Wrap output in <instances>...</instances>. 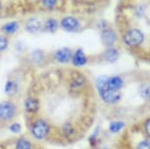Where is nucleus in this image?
<instances>
[{"instance_id": "17", "label": "nucleus", "mask_w": 150, "mask_h": 149, "mask_svg": "<svg viewBox=\"0 0 150 149\" xmlns=\"http://www.w3.org/2000/svg\"><path fill=\"white\" fill-rule=\"evenodd\" d=\"M16 90V86L15 84L11 81H8L5 86V92H7L8 94H13V92H15Z\"/></svg>"}, {"instance_id": "6", "label": "nucleus", "mask_w": 150, "mask_h": 149, "mask_svg": "<svg viewBox=\"0 0 150 149\" xmlns=\"http://www.w3.org/2000/svg\"><path fill=\"white\" fill-rule=\"evenodd\" d=\"M61 26L67 31H74L79 28V22L76 18L72 16H67L61 20Z\"/></svg>"}, {"instance_id": "13", "label": "nucleus", "mask_w": 150, "mask_h": 149, "mask_svg": "<svg viewBox=\"0 0 150 149\" xmlns=\"http://www.w3.org/2000/svg\"><path fill=\"white\" fill-rule=\"evenodd\" d=\"M39 108V102L33 98H29L25 101V109L28 112H35Z\"/></svg>"}, {"instance_id": "15", "label": "nucleus", "mask_w": 150, "mask_h": 149, "mask_svg": "<svg viewBox=\"0 0 150 149\" xmlns=\"http://www.w3.org/2000/svg\"><path fill=\"white\" fill-rule=\"evenodd\" d=\"M124 127V123L121 121H115V122H112L109 126V130L112 132V133H117L119 132L121 129Z\"/></svg>"}, {"instance_id": "20", "label": "nucleus", "mask_w": 150, "mask_h": 149, "mask_svg": "<svg viewBox=\"0 0 150 149\" xmlns=\"http://www.w3.org/2000/svg\"><path fill=\"white\" fill-rule=\"evenodd\" d=\"M9 130H10V131L12 132V133L18 134L19 132L21 131V126H20V124H18V123L12 124V125H10V127H9Z\"/></svg>"}, {"instance_id": "5", "label": "nucleus", "mask_w": 150, "mask_h": 149, "mask_svg": "<svg viewBox=\"0 0 150 149\" xmlns=\"http://www.w3.org/2000/svg\"><path fill=\"white\" fill-rule=\"evenodd\" d=\"M72 52L69 48H60L55 52V59L60 63H67L70 60H72Z\"/></svg>"}, {"instance_id": "21", "label": "nucleus", "mask_w": 150, "mask_h": 149, "mask_svg": "<svg viewBox=\"0 0 150 149\" xmlns=\"http://www.w3.org/2000/svg\"><path fill=\"white\" fill-rule=\"evenodd\" d=\"M137 149H150V141L148 140L141 141L138 144V146H137Z\"/></svg>"}, {"instance_id": "11", "label": "nucleus", "mask_w": 150, "mask_h": 149, "mask_svg": "<svg viewBox=\"0 0 150 149\" xmlns=\"http://www.w3.org/2000/svg\"><path fill=\"white\" fill-rule=\"evenodd\" d=\"M19 28V24L16 21H12V22L5 23L2 26V31L6 34H13Z\"/></svg>"}, {"instance_id": "23", "label": "nucleus", "mask_w": 150, "mask_h": 149, "mask_svg": "<svg viewBox=\"0 0 150 149\" xmlns=\"http://www.w3.org/2000/svg\"><path fill=\"white\" fill-rule=\"evenodd\" d=\"M0 12H1V3H0Z\"/></svg>"}, {"instance_id": "7", "label": "nucleus", "mask_w": 150, "mask_h": 149, "mask_svg": "<svg viewBox=\"0 0 150 149\" xmlns=\"http://www.w3.org/2000/svg\"><path fill=\"white\" fill-rule=\"evenodd\" d=\"M101 39H102V42L105 46H111V45H113V43L116 40V35L114 31H112L111 29L103 30L102 34H101Z\"/></svg>"}, {"instance_id": "12", "label": "nucleus", "mask_w": 150, "mask_h": 149, "mask_svg": "<svg viewBox=\"0 0 150 149\" xmlns=\"http://www.w3.org/2000/svg\"><path fill=\"white\" fill-rule=\"evenodd\" d=\"M118 51L114 48H109L104 52L103 58L107 62H115L118 58Z\"/></svg>"}, {"instance_id": "19", "label": "nucleus", "mask_w": 150, "mask_h": 149, "mask_svg": "<svg viewBox=\"0 0 150 149\" xmlns=\"http://www.w3.org/2000/svg\"><path fill=\"white\" fill-rule=\"evenodd\" d=\"M56 2H57V0H42L43 5L49 9L53 8V7L56 5Z\"/></svg>"}, {"instance_id": "4", "label": "nucleus", "mask_w": 150, "mask_h": 149, "mask_svg": "<svg viewBox=\"0 0 150 149\" xmlns=\"http://www.w3.org/2000/svg\"><path fill=\"white\" fill-rule=\"evenodd\" d=\"M15 115V107L10 102L0 103V120L9 121Z\"/></svg>"}, {"instance_id": "9", "label": "nucleus", "mask_w": 150, "mask_h": 149, "mask_svg": "<svg viewBox=\"0 0 150 149\" xmlns=\"http://www.w3.org/2000/svg\"><path fill=\"white\" fill-rule=\"evenodd\" d=\"M41 28V22L39 19H36V18H31L29 19L26 23V29L29 32H32L35 33L37 31H39Z\"/></svg>"}, {"instance_id": "14", "label": "nucleus", "mask_w": 150, "mask_h": 149, "mask_svg": "<svg viewBox=\"0 0 150 149\" xmlns=\"http://www.w3.org/2000/svg\"><path fill=\"white\" fill-rule=\"evenodd\" d=\"M58 27V23H57V20L56 19H53V18H50L45 22V29L49 32H54L56 31Z\"/></svg>"}, {"instance_id": "1", "label": "nucleus", "mask_w": 150, "mask_h": 149, "mask_svg": "<svg viewBox=\"0 0 150 149\" xmlns=\"http://www.w3.org/2000/svg\"><path fill=\"white\" fill-rule=\"evenodd\" d=\"M107 79L104 76L97 80V87L101 94V97L106 103H116L120 99V93L118 90L110 89L107 86Z\"/></svg>"}, {"instance_id": "3", "label": "nucleus", "mask_w": 150, "mask_h": 149, "mask_svg": "<svg viewBox=\"0 0 150 149\" xmlns=\"http://www.w3.org/2000/svg\"><path fill=\"white\" fill-rule=\"evenodd\" d=\"M48 130H49V128H48L46 122L43 121V120H37L32 125L31 132H32V135L34 138L43 139L46 137V135L48 134Z\"/></svg>"}, {"instance_id": "18", "label": "nucleus", "mask_w": 150, "mask_h": 149, "mask_svg": "<svg viewBox=\"0 0 150 149\" xmlns=\"http://www.w3.org/2000/svg\"><path fill=\"white\" fill-rule=\"evenodd\" d=\"M7 46H8V40H7V38L0 35V52L4 51L7 48Z\"/></svg>"}, {"instance_id": "10", "label": "nucleus", "mask_w": 150, "mask_h": 149, "mask_svg": "<svg viewBox=\"0 0 150 149\" xmlns=\"http://www.w3.org/2000/svg\"><path fill=\"white\" fill-rule=\"evenodd\" d=\"M123 85V81L122 79L118 76H113L111 78L107 79V86L110 89L113 90H119Z\"/></svg>"}, {"instance_id": "16", "label": "nucleus", "mask_w": 150, "mask_h": 149, "mask_svg": "<svg viewBox=\"0 0 150 149\" xmlns=\"http://www.w3.org/2000/svg\"><path fill=\"white\" fill-rule=\"evenodd\" d=\"M16 149H31V144L26 139H19L16 143Z\"/></svg>"}, {"instance_id": "22", "label": "nucleus", "mask_w": 150, "mask_h": 149, "mask_svg": "<svg viewBox=\"0 0 150 149\" xmlns=\"http://www.w3.org/2000/svg\"><path fill=\"white\" fill-rule=\"evenodd\" d=\"M145 131H146L147 135L150 136V118L147 120L146 123H145Z\"/></svg>"}, {"instance_id": "8", "label": "nucleus", "mask_w": 150, "mask_h": 149, "mask_svg": "<svg viewBox=\"0 0 150 149\" xmlns=\"http://www.w3.org/2000/svg\"><path fill=\"white\" fill-rule=\"evenodd\" d=\"M87 59L85 57V54H84L83 50L82 49H77L75 51V53L72 56V63L74 64L75 66H82L86 63Z\"/></svg>"}, {"instance_id": "2", "label": "nucleus", "mask_w": 150, "mask_h": 149, "mask_svg": "<svg viewBox=\"0 0 150 149\" xmlns=\"http://www.w3.org/2000/svg\"><path fill=\"white\" fill-rule=\"evenodd\" d=\"M123 40L129 46H138L144 40V35L138 29H130L125 33Z\"/></svg>"}]
</instances>
